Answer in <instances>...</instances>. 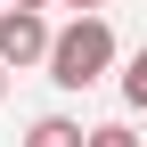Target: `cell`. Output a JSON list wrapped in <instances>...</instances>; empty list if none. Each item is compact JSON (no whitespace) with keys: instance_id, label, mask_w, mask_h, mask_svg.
<instances>
[{"instance_id":"5","label":"cell","mask_w":147,"mask_h":147,"mask_svg":"<svg viewBox=\"0 0 147 147\" xmlns=\"http://www.w3.org/2000/svg\"><path fill=\"white\" fill-rule=\"evenodd\" d=\"M82 147H139V131H131V123H98Z\"/></svg>"},{"instance_id":"3","label":"cell","mask_w":147,"mask_h":147,"mask_svg":"<svg viewBox=\"0 0 147 147\" xmlns=\"http://www.w3.org/2000/svg\"><path fill=\"white\" fill-rule=\"evenodd\" d=\"M82 139H90V131H82L74 115H41V123L25 131V147H82Z\"/></svg>"},{"instance_id":"2","label":"cell","mask_w":147,"mask_h":147,"mask_svg":"<svg viewBox=\"0 0 147 147\" xmlns=\"http://www.w3.org/2000/svg\"><path fill=\"white\" fill-rule=\"evenodd\" d=\"M41 57H49L41 8H0V65H41Z\"/></svg>"},{"instance_id":"8","label":"cell","mask_w":147,"mask_h":147,"mask_svg":"<svg viewBox=\"0 0 147 147\" xmlns=\"http://www.w3.org/2000/svg\"><path fill=\"white\" fill-rule=\"evenodd\" d=\"M0 90H8V65H0Z\"/></svg>"},{"instance_id":"6","label":"cell","mask_w":147,"mask_h":147,"mask_svg":"<svg viewBox=\"0 0 147 147\" xmlns=\"http://www.w3.org/2000/svg\"><path fill=\"white\" fill-rule=\"evenodd\" d=\"M65 8H82V16H98V8H106V0H65Z\"/></svg>"},{"instance_id":"1","label":"cell","mask_w":147,"mask_h":147,"mask_svg":"<svg viewBox=\"0 0 147 147\" xmlns=\"http://www.w3.org/2000/svg\"><path fill=\"white\" fill-rule=\"evenodd\" d=\"M41 65H49L57 90H90L106 65H115V25H106V16H74L65 33H49V57Z\"/></svg>"},{"instance_id":"9","label":"cell","mask_w":147,"mask_h":147,"mask_svg":"<svg viewBox=\"0 0 147 147\" xmlns=\"http://www.w3.org/2000/svg\"><path fill=\"white\" fill-rule=\"evenodd\" d=\"M0 8H8V0H0Z\"/></svg>"},{"instance_id":"4","label":"cell","mask_w":147,"mask_h":147,"mask_svg":"<svg viewBox=\"0 0 147 147\" xmlns=\"http://www.w3.org/2000/svg\"><path fill=\"white\" fill-rule=\"evenodd\" d=\"M123 98H131V106H147V41L131 49V65H123Z\"/></svg>"},{"instance_id":"7","label":"cell","mask_w":147,"mask_h":147,"mask_svg":"<svg viewBox=\"0 0 147 147\" xmlns=\"http://www.w3.org/2000/svg\"><path fill=\"white\" fill-rule=\"evenodd\" d=\"M8 8H49V0H8Z\"/></svg>"}]
</instances>
